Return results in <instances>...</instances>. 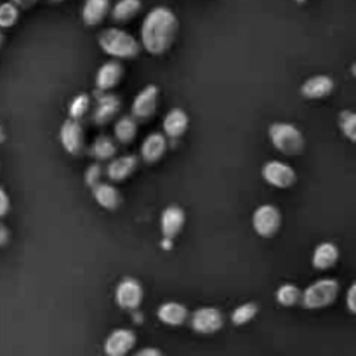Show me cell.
Segmentation results:
<instances>
[{
  "label": "cell",
  "mask_w": 356,
  "mask_h": 356,
  "mask_svg": "<svg viewBox=\"0 0 356 356\" xmlns=\"http://www.w3.org/2000/svg\"><path fill=\"white\" fill-rule=\"evenodd\" d=\"M156 316L167 327H181L188 322L190 312L184 305L176 301H167L156 309Z\"/></svg>",
  "instance_id": "obj_16"
},
{
  "label": "cell",
  "mask_w": 356,
  "mask_h": 356,
  "mask_svg": "<svg viewBox=\"0 0 356 356\" xmlns=\"http://www.w3.org/2000/svg\"><path fill=\"white\" fill-rule=\"evenodd\" d=\"M110 13V0H86L82 7V21L86 26H97Z\"/></svg>",
  "instance_id": "obj_21"
},
{
  "label": "cell",
  "mask_w": 356,
  "mask_h": 356,
  "mask_svg": "<svg viewBox=\"0 0 356 356\" xmlns=\"http://www.w3.org/2000/svg\"><path fill=\"white\" fill-rule=\"evenodd\" d=\"M134 356H165L162 353V350H159V348H143V350H139L138 353H134Z\"/></svg>",
  "instance_id": "obj_35"
},
{
  "label": "cell",
  "mask_w": 356,
  "mask_h": 356,
  "mask_svg": "<svg viewBox=\"0 0 356 356\" xmlns=\"http://www.w3.org/2000/svg\"><path fill=\"white\" fill-rule=\"evenodd\" d=\"M10 2L16 3L19 9H30V7H33L38 0H10Z\"/></svg>",
  "instance_id": "obj_36"
},
{
  "label": "cell",
  "mask_w": 356,
  "mask_h": 356,
  "mask_svg": "<svg viewBox=\"0 0 356 356\" xmlns=\"http://www.w3.org/2000/svg\"><path fill=\"white\" fill-rule=\"evenodd\" d=\"M19 19V7L13 2L0 3V28H13Z\"/></svg>",
  "instance_id": "obj_29"
},
{
  "label": "cell",
  "mask_w": 356,
  "mask_h": 356,
  "mask_svg": "<svg viewBox=\"0 0 356 356\" xmlns=\"http://www.w3.org/2000/svg\"><path fill=\"white\" fill-rule=\"evenodd\" d=\"M268 136L275 148L287 156H298L305 152V136L296 125L275 122L268 127Z\"/></svg>",
  "instance_id": "obj_3"
},
{
  "label": "cell",
  "mask_w": 356,
  "mask_h": 356,
  "mask_svg": "<svg viewBox=\"0 0 356 356\" xmlns=\"http://www.w3.org/2000/svg\"><path fill=\"white\" fill-rule=\"evenodd\" d=\"M190 320V327L193 332L200 334V336H212V334L219 332L225 325V316L218 308L212 306H204L198 308L188 316Z\"/></svg>",
  "instance_id": "obj_6"
},
{
  "label": "cell",
  "mask_w": 356,
  "mask_h": 356,
  "mask_svg": "<svg viewBox=\"0 0 356 356\" xmlns=\"http://www.w3.org/2000/svg\"><path fill=\"white\" fill-rule=\"evenodd\" d=\"M159 87L155 83H149V86L143 87L138 92V96L132 101L131 117L136 122H146L155 115L156 111V103H159Z\"/></svg>",
  "instance_id": "obj_8"
},
{
  "label": "cell",
  "mask_w": 356,
  "mask_h": 356,
  "mask_svg": "<svg viewBox=\"0 0 356 356\" xmlns=\"http://www.w3.org/2000/svg\"><path fill=\"white\" fill-rule=\"evenodd\" d=\"M9 240H10L9 228H7V226L0 221V249L7 245V243H9Z\"/></svg>",
  "instance_id": "obj_34"
},
{
  "label": "cell",
  "mask_w": 356,
  "mask_h": 356,
  "mask_svg": "<svg viewBox=\"0 0 356 356\" xmlns=\"http://www.w3.org/2000/svg\"><path fill=\"white\" fill-rule=\"evenodd\" d=\"M136 346V332L131 329H115L104 341L106 356H127Z\"/></svg>",
  "instance_id": "obj_11"
},
{
  "label": "cell",
  "mask_w": 356,
  "mask_h": 356,
  "mask_svg": "<svg viewBox=\"0 0 356 356\" xmlns=\"http://www.w3.org/2000/svg\"><path fill=\"white\" fill-rule=\"evenodd\" d=\"M141 7V0H118L113 9H111V17L117 23H127V21L134 19L138 16Z\"/></svg>",
  "instance_id": "obj_24"
},
{
  "label": "cell",
  "mask_w": 356,
  "mask_h": 356,
  "mask_svg": "<svg viewBox=\"0 0 356 356\" xmlns=\"http://www.w3.org/2000/svg\"><path fill=\"white\" fill-rule=\"evenodd\" d=\"M172 242H174V240L163 238V236H162V242H160V245H162L165 250H170V249H172Z\"/></svg>",
  "instance_id": "obj_37"
},
{
  "label": "cell",
  "mask_w": 356,
  "mask_h": 356,
  "mask_svg": "<svg viewBox=\"0 0 356 356\" xmlns=\"http://www.w3.org/2000/svg\"><path fill=\"white\" fill-rule=\"evenodd\" d=\"M145 292H143L141 284L134 278H124L115 289V302L118 308L125 312H134L141 306Z\"/></svg>",
  "instance_id": "obj_9"
},
{
  "label": "cell",
  "mask_w": 356,
  "mask_h": 356,
  "mask_svg": "<svg viewBox=\"0 0 356 356\" xmlns=\"http://www.w3.org/2000/svg\"><path fill=\"white\" fill-rule=\"evenodd\" d=\"M9 211H10V200L9 197H7L6 190L0 186V219L6 218V216L9 214Z\"/></svg>",
  "instance_id": "obj_33"
},
{
  "label": "cell",
  "mask_w": 356,
  "mask_h": 356,
  "mask_svg": "<svg viewBox=\"0 0 356 356\" xmlns=\"http://www.w3.org/2000/svg\"><path fill=\"white\" fill-rule=\"evenodd\" d=\"M336 87L334 79L329 75H313L309 79L305 80V83L301 86L299 92L306 99H323V97L330 96Z\"/></svg>",
  "instance_id": "obj_14"
},
{
  "label": "cell",
  "mask_w": 356,
  "mask_h": 356,
  "mask_svg": "<svg viewBox=\"0 0 356 356\" xmlns=\"http://www.w3.org/2000/svg\"><path fill=\"white\" fill-rule=\"evenodd\" d=\"M92 197L94 200L99 204V207L106 209V211H115L118 205L122 204L120 191L110 183H97L92 186Z\"/></svg>",
  "instance_id": "obj_22"
},
{
  "label": "cell",
  "mask_w": 356,
  "mask_h": 356,
  "mask_svg": "<svg viewBox=\"0 0 356 356\" xmlns=\"http://www.w3.org/2000/svg\"><path fill=\"white\" fill-rule=\"evenodd\" d=\"M138 169V159L134 155H124L113 159L106 167V176L110 177L113 183H120L127 177L132 176V172Z\"/></svg>",
  "instance_id": "obj_20"
},
{
  "label": "cell",
  "mask_w": 356,
  "mask_h": 356,
  "mask_svg": "<svg viewBox=\"0 0 356 356\" xmlns=\"http://www.w3.org/2000/svg\"><path fill=\"white\" fill-rule=\"evenodd\" d=\"M188 125H190V117L186 111L181 108H172L163 118V134L165 138L177 139L188 131Z\"/></svg>",
  "instance_id": "obj_19"
},
{
  "label": "cell",
  "mask_w": 356,
  "mask_h": 356,
  "mask_svg": "<svg viewBox=\"0 0 356 356\" xmlns=\"http://www.w3.org/2000/svg\"><path fill=\"white\" fill-rule=\"evenodd\" d=\"M259 313V306L256 302H243V305L236 306L232 313V323L236 327L247 325L252 322Z\"/></svg>",
  "instance_id": "obj_27"
},
{
  "label": "cell",
  "mask_w": 356,
  "mask_h": 356,
  "mask_svg": "<svg viewBox=\"0 0 356 356\" xmlns=\"http://www.w3.org/2000/svg\"><path fill=\"white\" fill-rule=\"evenodd\" d=\"M301 289L296 284H282L277 289V301L284 308H292L301 302Z\"/></svg>",
  "instance_id": "obj_26"
},
{
  "label": "cell",
  "mask_w": 356,
  "mask_h": 356,
  "mask_svg": "<svg viewBox=\"0 0 356 356\" xmlns=\"http://www.w3.org/2000/svg\"><path fill=\"white\" fill-rule=\"evenodd\" d=\"M99 47L104 54L115 59H132L141 51V44L120 28H106L97 37Z\"/></svg>",
  "instance_id": "obj_2"
},
{
  "label": "cell",
  "mask_w": 356,
  "mask_h": 356,
  "mask_svg": "<svg viewBox=\"0 0 356 356\" xmlns=\"http://www.w3.org/2000/svg\"><path fill=\"white\" fill-rule=\"evenodd\" d=\"M49 2H52V3H59V2H63V0H49Z\"/></svg>",
  "instance_id": "obj_40"
},
{
  "label": "cell",
  "mask_w": 356,
  "mask_h": 356,
  "mask_svg": "<svg viewBox=\"0 0 356 356\" xmlns=\"http://www.w3.org/2000/svg\"><path fill=\"white\" fill-rule=\"evenodd\" d=\"M252 228L261 238H273L282 228V212L271 204L259 205L252 214Z\"/></svg>",
  "instance_id": "obj_5"
},
{
  "label": "cell",
  "mask_w": 356,
  "mask_h": 356,
  "mask_svg": "<svg viewBox=\"0 0 356 356\" xmlns=\"http://www.w3.org/2000/svg\"><path fill=\"white\" fill-rule=\"evenodd\" d=\"M339 129L351 143L356 141V113L351 110H344L339 113Z\"/></svg>",
  "instance_id": "obj_30"
},
{
  "label": "cell",
  "mask_w": 356,
  "mask_h": 356,
  "mask_svg": "<svg viewBox=\"0 0 356 356\" xmlns=\"http://www.w3.org/2000/svg\"><path fill=\"white\" fill-rule=\"evenodd\" d=\"M96 108H94V122L97 125H104L108 122L113 120L117 117V113L122 108V99L117 94H108V92H99L96 90Z\"/></svg>",
  "instance_id": "obj_12"
},
{
  "label": "cell",
  "mask_w": 356,
  "mask_h": 356,
  "mask_svg": "<svg viewBox=\"0 0 356 356\" xmlns=\"http://www.w3.org/2000/svg\"><path fill=\"white\" fill-rule=\"evenodd\" d=\"M339 282L334 278H322L316 280L315 284L308 285L301 292V302L306 309H323L329 308L336 302L339 296Z\"/></svg>",
  "instance_id": "obj_4"
},
{
  "label": "cell",
  "mask_w": 356,
  "mask_h": 356,
  "mask_svg": "<svg viewBox=\"0 0 356 356\" xmlns=\"http://www.w3.org/2000/svg\"><path fill=\"white\" fill-rule=\"evenodd\" d=\"M167 152V138L162 132H152L141 145V159L146 163H156Z\"/></svg>",
  "instance_id": "obj_17"
},
{
  "label": "cell",
  "mask_w": 356,
  "mask_h": 356,
  "mask_svg": "<svg viewBox=\"0 0 356 356\" xmlns=\"http://www.w3.org/2000/svg\"><path fill=\"white\" fill-rule=\"evenodd\" d=\"M101 174H103V169H101L99 163H92V165L87 167L86 170V184L92 188L94 184H97L101 181Z\"/></svg>",
  "instance_id": "obj_31"
},
{
  "label": "cell",
  "mask_w": 356,
  "mask_h": 356,
  "mask_svg": "<svg viewBox=\"0 0 356 356\" xmlns=\"http://www.w3.org/2000/svg\"><path fill=\"white\" fill-rule=\"evenodd\" d=\"M176 14L169 7H153L141 24V45L152 56H162L174 45L177 37Z\"/></svg>",
  "instance_id": "obj_1"
},
{
  "label": "cell",
  "mask_w": 356,
  "mask_h": 356,
  "mask_svg": "<svg viewBox=\"0 0 356 356\" xmlns=\"http://www.w3.org/2000/svg\"><path fill=\"white\" fill-rule=\"evenodd\" d=\"M184 221H186V214L179 205H169L163 209L160 216V229H162L163 238H176L183 229Z\"/></svg>",
  "instance_id": "obj_13"
},
{
  "label": "cell",
  "mask_w": 356,
  "mask_h": 356,
  "mask_svg": "<svg viewBox=\"0 0 356 356\" xmlns=\"http://www.w3.org/2000/svg\"><path fill=\"white\" fill-rule=\"evenodd\" d=\"M117 153V145L111 138L108 136H97L94 139L92 146H90V155L94 156L99 162H104V160H111Z\"/></svg>",
  "instance_id": "obj_25"
},
{
  "label": "cell",
  "mask_w": 356,
  "mask_h": 356,
  "mask_svg": "<svg viewBox=\"0 0 356 356\" xmlns=\"http://www.w3.org/2000/svg\"><path fill=\"white\" fill-rule=\"evenodd\" d=\"M263 179L266 181L270 186L278 188V190H287V188L294 186L298 181V174L292 169L289 163L282 162V160H270L261 169Z\"/></svg>",
  "instance_id": "obj_7"
},
{
  "label": "cell",
  "mask_w": 356,
  "mask_h": 356,
  "mask_svg": "<svg viewBox=\"0 0 356 356\" xmlns=\"http://www.w3.org/2000/svg\"><path fill=\"white\" fill-rule=\"evenodd\" d=\"M346 306H348V312H350L351 315H355L356 313V284H351L350 289H348Z\"/></svg>",
  "instance_id": "obj_32"
},
{
  "label": "cell",
  "mask_w": 356,
  "mask_h": 356,
  "mask_svg": "<svg viewBox=\"0 0 356 356\" xmlns=\"http://www.w3.org/2000/svg\"><path fill=\"white\" fill-rule=\"evenodd\" d=\"M3 42V33H2V28H0V45H2Z\"/></svg>",
  "instance_id": "obj_39"
},
{
  "label": "cell",
  "mask_w": 356,
  "mask_h": 356,
  "mask_svg": "<svg viewBox=\"0 0 356 356\" xmlns=\"http://www.w3.org/2000/svg\"><path fill=\"white\" fill-rule=\"evenodd\" d=\"M3 139H6V134H3V129L0 127V143H3Z\"/></svg>",
  "instance_id": "obj_38"
},
{
  "label": "cell",
  "mask_w": 356,
  "mask_h": 356,
  "mask_svg": "<svg viewBox=\"0 0 356 356\" xmlns=\"http://www.w3.org/2000/svg\"><path fill=\"white\" fill-rule=\"evenodd\" d=\"M59 141H61L63 148L70 153V155H80L86 145V136H83V129L79 120H68L63 122L61 129H59Z\"/></svg>",
  "instance_id": "obj_10"
},
{
  "label": "cell",
  "mask_w": 356,
  "mask_h": 356,
  "mask_svg": "<svg viewBox=\"0 0 356 356\" xmlns=\"http://www.w3.org/2000/svg\"><path fill=\"white\" fill-rule=\"evenodd\" d=\"M89 110H90V97L87 96V94H79V96L73 97L72 103H70V108H68L70 118H72V120L80 122L87 113H89Z\"/></svg>",
  "instance_id": "obj_28"
},
{
  "label": "cell",
  "mask_w": 356,
  "mask_h": 356,
  "mask_svg": "<svg viewBox=\"0 0 356 356\" xmlns=\"http://www.w3.org/2000/svg\"><path fill=\"white\" fill-rule=\"evenodd\" d=\"M122 76H124V66L115 59L106 61L96 73V89L99 92H108L120 83Z\"/></svg>",
  "instance_id": "obj_15"
},
{
  "label": "cell",
  "mask_w": 356,
  "mask_h": 356,
  "mask_svg": "<svg viewBox=\"0 0 356 356\" xmlns=\"http://www.w3.org/2000/svg\"><path fill=\"white\" fill-rule=\"evenodd\" d=\"M339 261V249L332 242H322L315 247L312 256V264L315 270L325 271L334 268Z\"/></svg>",
  "instance_id": "obj_18"
},
{
  "label": "cell",
  "mask_w": 356,
  "mask_h": 356,
  "mask_svg": "<svg viewBox=\"0 0 356 356\" xmlns=\"http://www.w3.org/2000/svg\"><path fill=\"white\" fill-rule=\"evenodd\" d=\"M113 134L120 145H131L136 136H138V124H136L131 115H125V117H120L115 122Z\"/></svg>",
  "instance_id": "obj_23"
}]
</instances>
